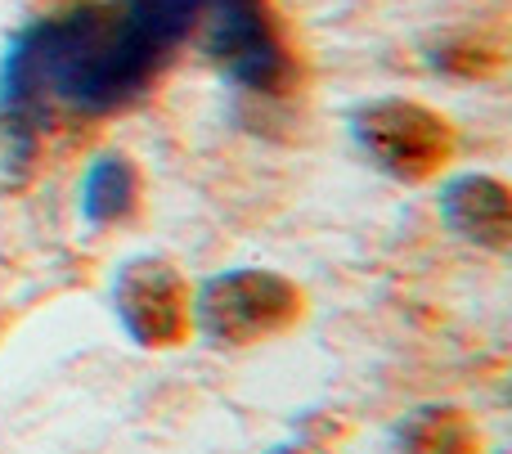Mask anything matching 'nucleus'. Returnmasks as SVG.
Returning <instances> with one entry per match:
<instances>
[{"mask_svg":"<svg viewBox=\"0 0 512 454\" xmlns=\"http://www.w3.org/2000/svg\"><path fill=\"white\" fill-rule=\"evenodd\" d=\"M270 454H324V450H315V446H279V450H270Z\"/></svg>","mask_w":512,"mask_h":454,"instance_id":"obj_10","label":"nucleus"},{"mask_svg":"<svg viewBox=\"0 0 512 454\" xmlns=\"http://www.w3.org/2000/svg\"><path fill=\"white\" fill-rule=\"evenodd\" d=\"M135 198H140V171L122 153H104L81 180V212L90 225H113L131 216Z\"/></svg>","mask_w":512,"mask_h":454,"instance_id":"obj_8","label":"nucleus"},{"mask_svg":"<svg viewBox=\"0 0 512 454\" xmlns=\"http://www.w3.org/2000/svg\"><path fill=\"white\" fill-rule=\"evenodd\" d=\"M162 59L167 50L122 5H86L18 32L0 63V117L18 158L32 153L36 131L50 122V99L95 117L117 113L153 86Z\"/></svg>","mask_w":512,"mask_h":454,"instance_id":"obj_1","label":"nucleus"},{"mask_svg":"<svg viewBox=\"0 0 512 454\" xmlns=\"http://www.w3.org/2000/svg\"><path fill=\"white\" fill-rule=\"evenodd\" d=\"M441 212L459 239L504 252L512 239V198L495 176H459L441 189Z\"/></svg>","mask_w":512,"mask_h":454,"instance_id":"obj_6","label":"nucleus"},{"mask_svg":"<svg viewBox=\"0 0 512 454\" xmlns=\"http://www.w3.org/2000/svg\"><path fill=\"white\" fill-rule=\"evenodd\" d=\"M301 320V288L274 270H230L203 284L194 302V324L212 347L239 351Z\"/></svg>","mask_w":512,"mask_h":454,"instance_id":"obj_2","label":"nucleus"},{"mask_svg":"<svg viewBox=\"0 0 512 454\" xmlns=\"http://www.w3.org/2000/svg\"><path fill=\"white\" fill-rule=\"evenodd\" d=\"M351 135L387 176L427 180L450 162L454 131L441 113L414 99H373L351 113Z\"/></svg>","mask_w":512,"mask_h":454,"instance_id":"obj_3","label":"nucleus"},{"mask_svg":"<svg viewBox=\"0 0 512 454\" xmlns=\"http://www.w3.org/2000/svg\"><path fill=\"white\" fill-rule=\"evenodd\" d=\"M391 454H481V428L459 405H418L391 428Z\"/></svg>","mask_w":512,"mask_h":454,"instance_id":"obj_7","label":"nucleus"},{"mask_svg":"<svg viewBox=\"0 0 512 454\" xmlns=\"http://www.w3.org/2000/svg\"><path fill=\"white\" fill-rule=\"evenodd\" d=\"M221 5H230V0H122L131 23L140 27L149 41H158L167 54Z\"/></svg>","mask_w":512,"mask_h":454,"instance_id":"obj_9","label":"nucleus"},{"mask_svg":"<svg viewBox=\"0 0 512 454\" xmlns=\"http://www.w3.org/2000/svg\"><path fill=\"white\" fill-rule=\"evenodd\" d=\"M203 50L216 68L256 95H283L292 81V59L261 0H230L212 9L203 18Z\"/></svg>","mask_w":512,"mask_h":454,"instance_id":"obj_5","label":"nucleus"},{"mask_svg":"<svg viewBox=\"0 0 512 454\" xmlns=\"http://www.w3.org/2000/svg\"><path fill=\"white\" fill-rule=\"evenodd\" d=\"M113 311L135 347L171 351L194 329V297L171 261L131 257L113 275Z\"/></svg>","mask_w":512,"mask_h":454,"instance_id":"obj_4","label":"nucleus"}]
</instances>
